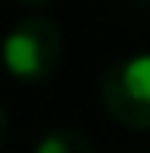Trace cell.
<instances>
[{
	"label": "cell",
	"mask_w": 150,
	"mask_h": 153,
	"mask_svg": "<svg viewBox=\"0 0 150 153\" xmlns=\"http://www.w3.org/2000/svg\"><path fill=\"white\" fill-rule=\"evenodd\" d=\"M102 105L126 129H150V55H133L106 68Z\"/></svg>",
	"instance_id": "obj_2"
},
{
	"label": "cell",
	"mask_w": 150,
	"mask_h": 153,
	"mask_svg": "<svg viewBox=\"0 0 150 153\" xmlns=\"http://www.w3.org/2000/svg\"><path fill=\"white\" fill-rule=\"evenodd\" d=\"M4 65L21 82H45L58 68L61 58V34L48 17H24L4 38Z\"/></svg>",
	"instance_id": "obj_1"
},
{
	"label": "cell",
	"mask_w": 150,
	"mask_h": 153,
	"mask_svg": "<svg viewBox=\"0 0 150 153\" xmlns=\"http://www.w3.org/2000/svg\"><path fill=\"white\" fill-rule=\"evenodd\" d=\"M17 4H24V7H41V4H48V0H17Z\"/></svg>",
	"instance_id": "obj_5"
},
{
	"label": "cell",
	"mask_w": 150,
	"mask_h": 153,
	"mask_svg": "<svg viewBox=\"0 0 150 153\" xmlns=\"http://www.w3.org/2000/svg\"><path fill=\"white\" fill-rule=\"evenodd\" d=\"M34 153H96L92 140L75 126H55L38 140Z\"/></svg>",
	"instance_id": "obj_3"
},
{
	"label": "cell",
	"mask_w": 150,
	"mask_h": 153,
	"mask_svg": "<svg viewBox=\"0 0 150 153\" xmlns=\"http://www.w3.org/2000/svg\"><path fill=\"white\" fill-rule=\"evenodd\" d=\"M7 129H10V123H7V109L0 105V146H4V140H7Z\"/></svg>",
	"instance_id": "obj_4"
}]
</instances>
